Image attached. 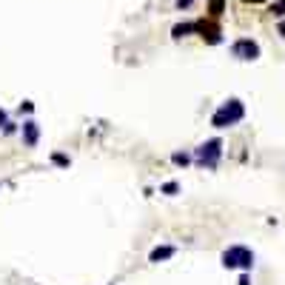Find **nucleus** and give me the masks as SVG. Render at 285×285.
Segmentation results:
<instances>
[{
	"label": "nucleus",
	"mask_w": 285,
	"mask_h": 285,
	"mask_svg": "<svg viewBox=\"0 0 285 285\" xmlns=\"http://www.w3.org/2000/svg\"><path fill=\"white\" fill-rule=\"evenodd\" d=\"M242 117H245V103L240 97H228L225 103L214 108L211 114V125L217 131H223V128H234L237 123H242Z\"/></svg>",
	"instance_id": "1"
},
{
	"label": "nucleus",
	"mask_w": 285,
	"mask_h": 285,
	"mask_svg": "<svg viewBox=\"0 0 285 285\" xmlns=\"http://www.w3.org/2000/svg\"><path fill=\"white\" fill-rule=\"evenodd\" d=\"M223 152H225V143L220 137H208L205 143H200L191 157H194V166L197 169H205V171H214L223 160Z\"/></svg>",
	"instance_id": "2"
},
{
	"label": "nucleus",
	"mask_w": 285,
	"mask_h": 285,
	"mask_svg": "<svg viewBox=\"0 0 285 285\" xmlns=\"http://www.w3.org/2000/svg\"><path fill=\"white\" fill-rule=\"evenodd\" d=\"M220 262H223V268H228V271H248L254 268V262H257V254L248 248V245H228V248L223 251V257H220Z\"/></svg>",
	"instance_id": "3"
},
{
	"label": "nucleus",
	"mask_w": 285,
	"mask_h": 285,
	"mask_svg": "<svg viewBox=\"0 0 285 285\" xmlns=\"http://www.w3.org/2000/svg\"><path fill=\"white\" fill-rule=\"evenodd\" d=\"M231 57H237V60H245V63H254L259 60V54H262V49H259L257 40H251V37H240V40H234L231 43Z\"/></svg>",
	"instance_id": "4"
},
{
	"label": "nucleus",
	"mask_w": 285,
	"mask_h": 285,
	"mask_svg": "<svg viewBox=\"0 0 285 285\" xmlns=\"http://www.w3.org/2000/svg\"><path fill=\"white\" fill-rule=\"evenodd\" d=\"M194 35H200L208 46H217V43H223V29H220V23L217 20H194Z\"/></svg>",
	"instance_id": "5"
},
{
	"label": "nucleus",
	"mask_w": 285,
	"mask_h": 285,
	"mask_svg": "<svg viewBox=\"0 0 285 285\" xmlns=\"http://www.w3.org/2000/svg\"><path fill=\"white\" fill-rule=\"evenodd\" d=\"M18 134H20V140H23L26 149H37V143H40V123L29 117V120L20 123V131Z\"/></svg>",
	"instance_id": "6"
},
{
	"label": "nucleus",
	"mask_w": 285,
	"mask_h": 285,
	"mask_svg": "<svg viewBox=\"0 0 285 285\" xmlns=\"http://www.w3.org/2000/svg\"><path fill=\"white\" fill-rule=\"evenodd\" d=\"M171 257H177V245H154V248L149 251V262H152V265L169 262Z\"/></svg>",
	"instance_id": "7"
},
{
	"label": "nucleus",
	"mask_w": 285,
	"mask_h": 285,
	"mask_svg": "<svg viewBox=\"0 0 285 285\" xmlns=\"http://www.w3.org/2000/svg\"><path fill=\"white\" fill-rule=\"evenodd\" d=\"M171 166H177V169H188V166H194V157H191V152H174V154H171Z\"/></svg>",
	"instance_id": "8"
},
{
	"label": "nucleus",
	"mask_w": 285,
	"mask_h": 285,
	"mask_svg": "<svg viewBox=\"0 0 285 285\" xmlns=\"http://www.w3.org/2000/svg\"><path fill=\"white\" fill-rule=\"evenodd\" d=\"M194 23H177V26H171V37L174 40H183V37H188V35H194Z\"/></svg>",
	"instance_id": "9"
},
{
	"label": "nucleus",
	"mask_w": 285,
	"mask_h": 285,
	"mask_svg": "<svg viewBox=\"0 0 285 285\" xmlns=\"http://www.w3.org/2000/svg\"><path fill=\"white\" fill-rule=\"evenodd\" d=\"M49 160H52L54 169H69V166H71V157H69V154H63V152H52Z\"/></svg>",
	"instance_id": "10"
},
{
	"label": "nucleus",
	"mask_w": 285,
	"mask_h": 285,
	"mask_svg": "<svg viewBox=\"0 0 285 285\" xmlns=\"http://www.w3.org/2000/svg\"><path fill=\"white\" fill-rule=\"evenodd\" d=\"M223 12H225V0H208V18L211 20L223 18Z\"/></svg>",
	"instance_id": "11"
},
{
	"label": "nucleus",
	"mask_w": 285,
	"mask_h": 285,
	"mask_svg": "<svg viewBox=\"0 0 285 285\" xmlns=\"http://www.w3.org/2000/svg\"><path fill=\"white\" fill-rule=\"evenodd\" d=\"M160 194H166V197H177V194H180V183H177V180H169V183H163V186H160Z\"/></svg>",
	"instance_id": "12"
},
{
	"label": "nucleus",
	"mask_w": 285,
	"mask_h": 285,
	"mask_svg": "<svg viewBox=\"0 0 285 285\" xmlns=\"http://www.w3.org/2000/svg\"><path fill=\"white\" fill-rule=\"evenodd\" d=\"M18 131H20V123H15V120H6V125L0 128V134H3V137H15Z\"/></svg>",
	"instance_id": "13"
},
{
	"label": "nucleus",
	"mask_w": 285,
	"mask_h": 285,
	"mask_svg": "<svg viewBox=\"0 0 285 285\" xmlns=\"http://www.w3.org/2000/svg\"><path fill=\"white\" fill-rule=\"evenodd\" d=\"M271 15L274 18H285V0H274L271 3Z\"/></svg>",
	"instance_id": "14"
},
{
	"label": "nucleus",
	"mask_w": 285,
	"mask_h": 285,
	"mask_svg": "<svg viewBox=\"0 0 285 285\" xmlns=\"http://www.w3.org/2000/svg\"><path fill=\"white\" fill-rule=\"evenodd\" d=\"M18 111L20 114H32V111H35V100H23V103L18 106Z\"/></svg>",
	"instance_id": "15"
},
{
	"label": "nucleus",
	"mask_w": 285,
	"mask_h": 285,
	"mask_svg": "<svg viewBox=\"0 0 285 285\" xmlns=\"http://www.w3.org/2000/svg\"><path fill=\"white\" fill-rule=\"evenodd\" d=\"M194 3H197V0H177L174 6H177V12H186V9H191Z\"/></svg>",
	"instance_id": "16"
},
{
	"label": "nucleus",
	"mask_w": 285,
	"mask_h": 285,
	"mask_svg": "<svg viewBox=\"0 0 285 285\" xmlns=\"http://www.w3.org/2000/svg\"><path fill=\"white\" fill-rule=\"evenodd\" d=\"M237 285H251V274H248V271H242V274H240V279H237Z\"/></svg>",
	"instance_id": "17"
},
{
	"label": "nucleus",
	"mask_w": 285,
	"mask_h": 285,
	"mask_svg": "<svg viewBox=\"0 0 285 285\" xmlns=\"http://www.w3.org/2000/svg\"><path fill=\"white\" fill-rule=\"evenodd\" d=\"M6 120H9V111H6V108L0 106V128H3V125H6Z\"/></svg>",
	"instance_id": "18"
},
{
	"label": "nucleus",
	"mask_w": 285,
	"mask_h": 285,
	"mask_svg": "<svg viewBox=\"0 0 285 285\" xmlns=\"http://www.w3.org/2000/svg\"><path fill=\"white\" fill-rule=\"evenodd\" d=\"M279 37H285V20L279 23Z\"/></svg>",
	"instance_id": "19"
},
{
	"label": "nucleus",
	"mask_w": 285,
	"mask_h": 285,
	"mask_svg": "<svg viewBox=\"0 0 285 285\" xmlns=\"http://www.w3.org/2000/svg\"><path fill=\"white\" fill-rule=\"evenodd\" d=\"M245 3H251V6H254V3H265V0H245Z\"/></svg>",
	"instance_id": "20"
},
{
	"label": "nucleus",
	"mask_w": 285,
	"mask_h": 285,
	"mask_svg": "<svg viewBox=\"0 0 285 285\" xmlns=\"http://www.w3.org/2000/svg\"><path fill=\"white\" fill-rule=\"evenodd\" d=\"M108 285H117V282H108Z\"/></svg>",
	"instance_id": "21"
}]
</instances>
